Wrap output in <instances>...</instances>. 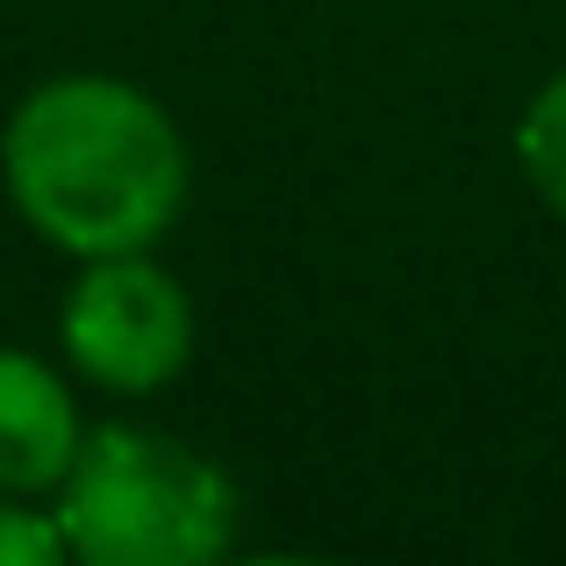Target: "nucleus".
<instances>
[{
    "label": "nucleus",
    "mask_w": 566,
    "mask_h": 566,
    "mask_svg": "<svg viewBox=\"0 0 566 566\" xmlns=\"http://www.w3.org/2000/svg\"><path fill=\"white\" fill-rule=\"evenodd\" d=\"M516 166H524V180L566 216V72L538 86V101H531L524 123H516Z\"/></svg>",
    "instance_id": "39448f33"
},
{
    "label": "nucleus",
    "mask_w": 566,
    "mask_h": 566,
    "mask_svg": "<svg viewBox=\"0 0 566 566\" xmlns=\"http://www.w3.org/2000/svg\"><path fill=\"white\" fill-rule=\"evenodd\" d=\"M57 331L94 387L151 395L187 366L193 308L166 265H151L144 251H108V259H86V273L72 280Z\"/></svg>",
    "instance_id": "7ed1b4c3"
},
{
    "label": "nucleus",
    "mask_w": 566,
    "mask_h": 566,
    "mask_svg": "<svg viewBox=\"0 0 566 566\" xmlns=\"http://www.w3.org/2000/svg\"><path fill=\"white\" fill-rule=\"evenodd\" d=\"M80 459L65 380L29 352H0V495H43Z\"/></svg>",
    "instance_id": "20e7f679"
},
{
    "label": "nucleus",
    "mask_w": 566,
    "mask_h": 566,
    "mask_svg": "<svg viewBox=\"0 0 566 566\" xmlns=\"http://www.w3.org/2000/svg\"><path fill=\"white\" fill-rule=\"evenodd\" d=\"M57 531L86 566H201L237 531V488L193 444L108 423L57 481Z\"/></svg>",
    "instance_id": "f03ea898"
},
{
    "label": "nucleus",
    "mask_w": 566,
    "mask_h": 566,
    "mask_svg": "<svg viewBox=\"0 0 566 566\" xmlns=\"http://www.w3.org/2000/svg\"><path fill=\"white\" fill-rule=\"evenodd\" d=\"M72 545L57 531V516H36V510H14L0 495V566H57Z\"/></svg>",
    "instance_id": "423d86ee"
},
{
    "label": "nucleus",
    "mask_w": 566,
    "mask_h": 566,
    "mask_svg": "<svg viewBox=\"0 0 566 566\" xmlns=\"http://www.w3.org/2000/svg\"><path fill=\"white\" fill-rule=\"evenodd\" d=\"M14 208L57 251H151L187 201V144L151 94L123 80H51L0 137Z\"/></svg>",
    "instance_id": "f257e3e1"
}]
</instances>
